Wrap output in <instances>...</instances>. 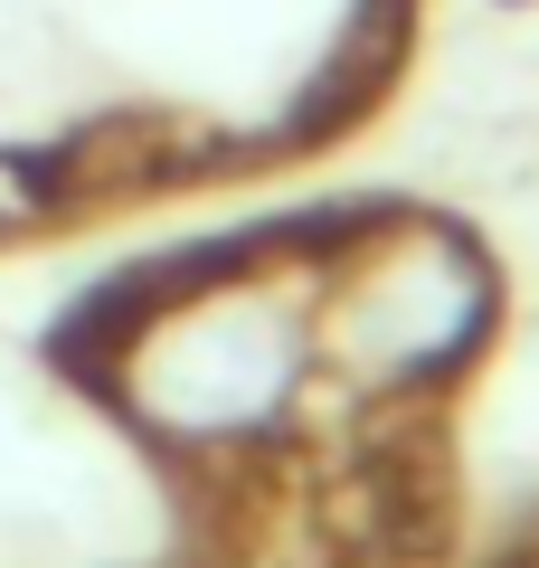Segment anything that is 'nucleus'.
I'll list each match as a JSON object with an SVG mask.
<instances>
[{
	"mask_svg": "<svg viewBox=\"0 0 539 568\" xmlns=\"http://www.w3.org/2000/svg\"><path fill=\"white\" fill-rule=\"evenodd\" d=\"M492 323V265L445 219H379L313 265V379L417 398L455 379Z\"/></svg>",
	"mask_w": 539,
	"mask_h": 568,
	"instance_id": "obj_2",
	"label": "nucleus"
},
{
	"mask_svg": "<svg viewBox=\"0 0 539 568\" xmlns=\"http://www.w3.org/2000/svg\"><path fill=\"white\" fill-rule=\"evenodd\" d=\"M123 417L180 455L256 446L313 388V275H190L133 313L104 351Z\"/></svg>",
	"mask_w": 539,
	"mask_h": 568,
	"instance_id": "obj_1",
	"label": "nucleus"
}]
</instances>
